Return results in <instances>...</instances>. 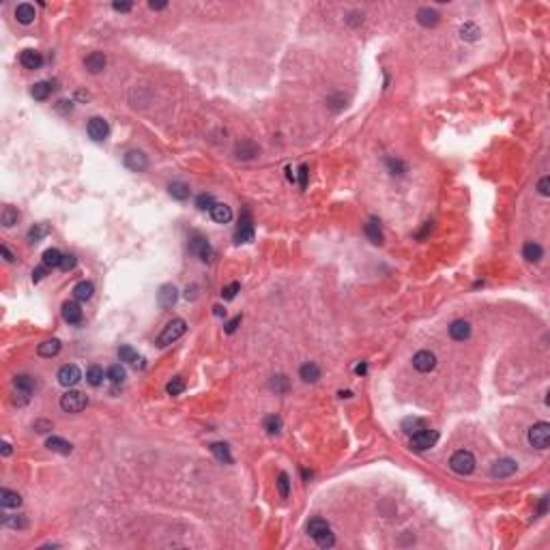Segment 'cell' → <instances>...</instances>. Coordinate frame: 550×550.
<instances>
[{"label":"cell","instance_id":"22","mask_svg":"<svg viewBox=\"0 0 550 550\" xmlns=\"http://www.w3.org/2000/svg\"><path fill=\"white\" fill-rule=\"evenodd\" d=\"M37 352H39V357H56L58 352H60V340H45V342H41V344L37 346Z\"/></svg>","mask_w":550,"mask_h":550},{"label":"cell","instance_id":"26","mask_svg":"<svg viewBox=\"0 0 550 550\" xmlns=\"http://www.w3.org/2000/svg\"><path fill=\"white\" fill-rule=\"evenodd\" d=\"M234 238H236V243H250L254 241V228L250 222H241V226L236 228V232H234Z\"/></svg>","mask_w":550,"mask_h":550},{"label":"cell","instance_id":"54","mask_svg":"<svg viewBox=\"0 0 550 550\" xmlns=\"http://www.w3.org/2000/svg\"><path fill=\"white\" fill-rule=\"evenodd\" d=\"M299 183H301V187H305L307 185V165L305 163H301V168H299Z\"/></svg>","mask_w":550,"mask_h":550},{"label":"cell","instance_id":"39","mask_svg":"<svg viewBox=\"0 0 550 550\" xmlns=\"http://www.w3.org/2000/svg\"><path fill=\"white\" fill-rule=\"evenodd\" d=\"M118 357H121V361L133 363V366L138 368V361H140V357H138V352L133 350L131 346H121V348H118Z\"/></svg>","mask_w":550,"mask_h":550},{"label":"cell","instance_id":"52","mask_svg":"<svg viewBox=\"0 0 550 550\" xmlns=\"http://www.w3.org/2000/svg\"><path fill=\"white\" fill-rule=\"evenodd\" d=\"M238 325H241V316H234V318L230 320V323L226 325V333H234Z\"/></svg>","mask_w":550,"mask_h":550},{"label":"cell","instance_id":"13","mask_svg":"<svg viewBox=\"0 0 550 550\" xmlns=\"http://www.w3.org/2000/svg\"><path fill=\"white\" fill-rule=\"evenodd\" d=\"M19 63H22L24 69H39L43 65V56L35 50H24L22 54H19Z\"/></svg>","mask_w":550,"mask_h":550},{"label":"cell","instance_id":"53","mask_svg":"<svg viewBox=\"0 0 550 550\" xmlns=\"http://www.w3.org/2000/svg\"><path fill=\"white\" fill-rule=\"evenodd\" d=\"M131 7H133L131 3H114V5H112L114 11H121V13H127V11H131Z\"/></svg>","mask_w":550,"mask_h":550},{"label":"cell","instance_id":"25","mask_svg":"<svg viewBox=\"0 0 550 550\" xmlns=\"http://www.w3.org/2000/svg\"><path fill=\"white\" fill-rule=\"evenodd\" d=\"M0 505L3 507H19L22 505V496L13 490H9V488H3V490H0Z\"/></svg>","mask_w":550,"mask_h":550},{"label":"cell","instance_id":"12","mask_svg":"<svg viewBox=\"0 0 550 550\" xmlns=\"http://www.w3.org/2000/svg\"><path fill=\"white\" fill-rule=\"evenodd\" d=\"M449 336L453 340H458V342H464L466 338L471 336V325H469V320H453V323L449 325Z\"/></svg>","mask_w":550,"mask_h":550},{"label":"cell","instance_id":"49","mask_svg":"<svg viewBox=\"0 0 550 550\" xmlns=\"http://www.w3.org/2000/svg\"><path fill=\"white\" fill-rule=\"evenodd\" d=\"M387 165L391 168V174H402L404 172V163L398 159H387Z\"/></svg>","mask_w":550,"mask_h":550},{"label":"cell","instance_id":"29","mask_svg":"<svg viewBox=\"0 0 550 550\" xmlns=\"http://www.w3.org/2000/svg\"><path fill=\"white\" fill-rule=\"evenodd\" d=\"M366 234L370 236V241L372 243H382V230H380V222L378 220H374V217H372V220L366 224Z\"/></svg>","mask_w":550,"mask_h":550},{"label":"cell","instance_id":"40","mask_svg":"<svg viewBox=\"0 0 550 550\" xmlns=\"http://www.w3.org/2000/svg\"><path fill=\"white\" fill-rule=\"evenodd\" d=\"M86 380L90 382L92 387H99L101 382H103V370L99 366H90L88 372H86Z\"/></svg>","mask_w":550,"mask_h":550},{"label":"cell","instance_id":"11","mask_svg":"<svg viewBox=\"0 0 550 550\" xmlns=\"http://www.w3.org/2000/svg\"><path fill=\"white\" fill-rule=\"evenodd\" d=\"M176 297H179V295H176V288L172 284H163L159 288V293H157V301H159V305L163 309H170L176 303Z\"/></svg>","mask_w":550,"mask_h":550},{"label":"cell","instance_id":"46","mask_svg":"<svg viewBox=\"0 0 550 550\" xmlns=\"http://www.w3.org/2000/svg\"><path fill=\"white\" fill-rule=\"evenodd\" d=\"M277 488H279V494H282V499H286V496H288V490H290V480H288V475H286V473H279V475H277Z\"/></svg>","mask_w":550,"mask_h":550},{"label":"cell","instance_id":"36","mask_svg":"<svg viewBox=\"0 0 550 550\" xmlns=\"http://www.w3.org/2000/svg\"><path fill=\"white\" fill-rule=\"evenodd\" d=\"M423 428H425L423 419H419V417H406V419L402 421V430L406 432V434H411V437H413V434H417L419 430H423Z\"/></svg>","mask_w":550,"mask_h":550},{"label":"cell","instance_id":"48","mask_svg":"<svg viewBox=\"0 0 550 550\" xmlns=\"http://www.w3.org/2000/svg\"><path fill=\"white\" fill-rule=\"evenodd\" d=\"M314 542H316L320 548H331V546L336 544V537H333V533H331V531H327L325 535H320L318 539H314Z\"/></svg>","mask_w":550,"mask_h":550},{"label":"cell","instance_id":"4","mask_svg":"<svg viewBox=\"0 0 550 550\" xmlns=\"http://www.w3.org/2000/svg\"><path fill=\"white\" fill-rule=\"evenodd\" d=\"M86 404H88V398L82 391H76V389L67 391L65 396L60 398V409L65 413H80L86 409Z\"/></svg>","mask_w":550,"mask_h":550},{"label":"cell","instance_id":"8","mask_svg":"<svg viewBox=\"0 0 550 550\" xmlns=\"http://www.w3.org/2000/svg\"><path fill=\"white\" fill-rule=\"evenodd\" d=\"M434 366H437V357H434V352H430V350H419L417 355L413 357V368L417 372H423V374L434 370Z\"/></svg>","mask_w":550,"mask_h":550},{"label":"cell","instance_id":"6","mask_svg":"<svg viewBox=\"0 0 550 550\" xmlns=\"http://www.w3.org/2000/svg\"><path fill=\"white\" fill-rule=\"evenodd\" d=\"M80 378H82V372L76 363H67V366L58 370V382L63 387H74L76 382H80Z\"/></svg>","mask_w":550,"mask_h":550},{"label":"cell","instance_id":"33","mask_svg":"<svg viewBox=\"0 0 550 550\" xmlns=\"http://www.w3.org/2000/svg\"><path fill=\"white\" fill-rule=\"evenodd\" d=\"M0 222H3L5 228H11L19 222V211L15 209V206H5L3 209V215H0Z\"/></svg>","mask_w":550,"mask_h":550},{"label":"cell","instance_id":"7","mask_svg":"<svg viewBox=\"0 0 550 550\" xmlns=\"http://www.w3.org/2000/svg\"><path fill=\"white\" fill-rule=\"evenodd\" d=\"M86 131H88V136L95 140V142H101V140H106L108 138V133H110V127H108V123L99 118V116H92L88 121V125H86Z\"/></svg>","mask_w":550,"mask_h":550},{"label":"cell","instance_id":"27","mask_svg":"<svg viewBox=\"0 0 550 550\" xmlns=\"http://www.w3.org/2000/svg\"><path fill=\"white\" fill-rule=\"evenodd\" d=\"M211 451L215 453V458L224 462V464H232V456H230V447L226 443H213L211 445Z\"/></svg>","mask_w":550,"mask_h":550},{"label":"cell","instance_id":"35","mask_svg":"<svg viewBox=\"0 0 550 550\" xmlns=\"http://www.w3.org/2000/svg\"><path fill=\"white\" fill-rule=\"evenodd\" d=\"M106 376H108V380H110V382H114V385H121V382L127 378V372H125V368H123L121 363H116V366L108 368Z\"/></svg>","mask_w":550,"mask_h":550},{"label":"cell","instance_id":"1","mask_svg":"<svg viewBox=\"0 0 550 550\" xmlns=\"http://www.w3.org/2000/svg\"><path fill=\"white\" fill-rule=\"evenodd\" d=\"M185 331H187V323H185L183 318H172L168 325L163 327V331L159 333V338H157V344L159 346H168V344H172V342H176L179 340Z\"/></svg>","mask_w":550,"mask_h":550},{"label":"cell","instance_id":"14","mask_svg":"<svg viewBox=\"0 0 550 550\" xmlns=\"http://www.w3.org/2000/svg\"><path fill=\"white\" fill-rule=\"evenodd\" d=\"M192 252L198 254L202 262H209V260H211V256H213V250H211L209 241H206V238H202V236H196L194 241H192Z\"/></svg>","mask_w":550,"mask_h":550},{"label":"cell","instance_id":"15","mask_svg":"<svg viewBox=\"0 0 550 550\" xmlns=\"http://www.w3.org/2000/svg\"><path fill=\"white\" fill-rule=\"evenodd\" d=\"M84 67L90 71V74H99V71L106 69V56L103 52H92L84 58Z\"/></svg>","mask_w":550,"mask_h":550},{"label":"cell","instance_id":"51","mask_svg":"<svg viewBox=\"0 0 550 550\" xmlns=\"http://www.w3.org/2000/svg\"><path fill=\"white\" fill-rule=\"evenodd\" d=\"M74 267H76V256H65V258H63V265H60V269H63V271H71Z\"/></svg>","mask_w":550,"mask_h":550},{"label":"cell","instance_id":"18","mask_svg":"<svg viewBox=\"0 0 550 550\" xmlns=\"http://www.w3.org/2000/svg\"><path fill=\"white\" fill-rule=\"evenodd\" d=\"M299 376H301L303 382H316L320 378V368L316 366V363L307 361V363H303V366L299 368Z\"/></svg>","mask_w":550,"mask_h":550},{"label":"cell","instance_id":"10","mask_svg":"<svg viewBox=\"0 0 550 550\" xmlns=\"http://www.w3.org/2000/svg\"><path fill=\"white\" fill-rule=\"evenodd\" d=\"M516 469H518V464H516L514 460H510V458H501V460L492 462V466H490V475H492V477H510V475L516 473Z\"/></svg>","mask_w":550,"mask_h":550},{"label":"cell","instance_id":"32","mask_svg":"<svg viewBox=\"0 0 550 550\" xmlns=\"http://www.w3.org/2000/svg\"><path fill=\"white\" fill-rule=\"evenodd\" d=\"M52 88H54V86H52L50 82H37V84L30 88V95H33L37 101H45V99L50 97Z\"/></svg>","mask_w":550,"mask_h":550},{"label":"cell","instance_id":"20","mask_svg":"<svg viewBox=\"0 0 550 550\" xmlns=\"http://www.w3.org/2000/svg\"><path fill=\"white\" fill-rule=\"evenodd\" d=\"M417 22L421 26H425V28H432V26L439 24V13L434 11V9H430V7H423V9L417 11Z\"/></svg>","mask_w":550,"mask_h":550},{"label":"cell","instance_id":"59","mask_svg":"<svg viewBox=\"0 0 550 550\" xmlns=\"http://www.w3.org/2000/svg\"><path fill=\"white\" fill-rule=\"evenodd\" d=\"M3 456H11V445L3 443Z\"/></svg>","mask_w":550,"mask_h":550},{"label":"cell","instance_id":"45","mask_svg":"<svg viewBox=\"0 0 550 550\" xmlns=\"http://www.w3.org/2000/svg\"><path fill=\"white\" fill-rule=\"evenodd\" d=\"M165 391H168L170 396H179V393H183V391H185V382H183V378H172L168 385H165Z\"/></svg>","mask_w":550,"mask_h":550},{"label":"cell","instance_id":"5","mask_svg":"<svg viewBox=\"0 0 550 550\" xmlns=\"http://www.w3.org/2000/svg\"><path fill=\"white\" fill-rule=\"evenodd\" d=\"M439 441V432L437 430H428V428H423L419 430L417 434H413L411 437V447L415 451H425V449H430L434 447Z\"/></svg>","mask_w":550,"mask_h":550},{"label":"cell","instance_id":"55","mask_svg":"<svg viewBox=\"0 0 550 550\" xmlns=\"http://www.w3.org/2000/svg\"><path fill=\"white\" fill-rule=\"evenodd\" d=\"M45 271H47V267H45V265H41V267H37V269H35V271H33V282H39V279H41V277H43V275H45Z\"/></svg>","mask_w":550,"mask_h":550},{"label":"cell","instance_id":"47","mask_svg":"<svg viewBox=\"0 0 550 550\" xmlns=\"http://www.w3.org/2000/svg\"><path fill=\"white\" fill-rule=\"evenodd\" d=\"M238 290H241V284H238V282H232L230 286H226V288L222 290V297H224L226 301H232V299L236 297Z\"/></svg>","mask_w":550,"mask_h":550},{"label":"cell","instance_id":"17","mask_svg":"<svg viewBox=\"0 0 550 550\" xmlns=\"http://www.w3.org/2000/svg\"><path fill=\"white\" fill-rule=\"evenodd\" d=\"M35 17H37V11H35L33 5L22 3V5L15 7V19H17L19 24H33Z\"/></svg>","mask_w":550,"mask_h":550},{"label":"cell","instance_id":"50","mask_svg":"<svg viewBox=\"0 0 550 550\" xmlns=\"http://www.w3.org/2000/svg\"><path fill=\"white\" fill-rule=\"evenodd\" d=\"M548 187H550V179H548V176H542V181L537 183V192L542 194V196H548V194H550Z\"/></svg>","mask_w":550,"mask_h":550},{"label":"cell","instance_id":"41","mask_svg":"<svg viewBox=\"0 0 550 550\" xmlns=\"http://www.w3.org/2000/svg\"><path fill=\"white\" fill-rule=\"evenodd\" d=\"M196 206H198L200 211H211L215 206V198L211 194H200L198 198H196Z\"/></svg>","mask_w":550,"mask_h":550},{"label":"cell","instance_id":"34","mask_svg":"<svg viewBox=\"0 0 550 550\" xmlns=\"http://www.w3.org/2000/svg\"><path fill=\"white\" fill-rule=\"evenodd\" d=\"M13 385H15L17 391H22V393H26V396H30V393H33V389H35V380L30 378L28 374H19V376H15Z\"/></svg>","mask_w":550,"mask_h":550},{"label":"cell","instance_id":"16","mask_svg":"<svg viewBox=\"0 0 550 550\" xmlns=\"http://www.w3.org/2000/svg\"><path fill=\"white\" fill-rule=\"evenodd\" d=\"M63 318L69 325H78L82 320V307L76 301H67V303H63Z\"/></svg>","mask_w":550,"mask_h":550},{"label":"cell","instance_id":"57","mask_svg":"<svg viewBox=\"0 0 550 550\" xmlns=\"http://www.w3.org/2000/svg\"><path fill=\"white\" fill-rule=\"evenodd\" d=\"M0 252H3V256H5V260H7V262H13V260H15V258H13V254L9 252V247H7V245H3V247H0Z\"/></svg>","mask_w":550,"mask_h":550},{"label":"cell","instance_id":"28","mask_svg":"<svg viewBox=\"0 0 550 550\" xmlns=\"http://www.w3.org/2000/svg\"><path fill=\"white\" fill-rule=\"evenodd\" d=\"M92 293H95V286H92L90 282H78L76 284V288H74V297L78 299V301H88L90 297H92Z\"/></svg>","mask_w":550,"mask_h":550},{"label":"cell","instance_id":"23","mask_svg":"<svg viewBox=\"0 0 550 550\" xmlns=\"http://www.w3.org/2000/svg\"><path fill=\"white\" fill-rule=\"evenodd\" d=\"M327 531H331L327 520H323V518H314V520H309L307 522V535L312 537V539H318L320 535H325Z\"/></svg>","mask_w":550,"mask_h":550},{"label":"cell","instance_id":"38","mask_svg":"<svg viewBox=\"0 0 550 550\" xmlns=\"http://www.w3.org/2000/svg\"><path fill=\"white\" fill-rule=\"evenodd\" d=\"M47 232H50V226H47V224H35V226L28 230V241H30V243H39Z\"/></svg>","mask_w":550,"mask_h":550},{"label":"cell","instance_id":"60","mask_svg":"<svg viewBox=\"0 0 550 550\" xmlns=\"http://www.w3.org/2000/svg\"><path fill=\"white\" fill-rule=\"evenodd\" d=\"M366 370H368V368H366V363H359V366L355 368L357 374H366Z\"/></svg>","mask_w":550,"mask_h":550},{"label":"cell","instance_id":"56","mask_svg":"<svg viewBox=\"0 0 550 550\" xmlns=\"http://www.w3.org/2000/svg\"><path fill=\"white\" fill-rule=\"evenodd\" d=\"M35 428H37V432H47V430H52V423L50 421H35Z\"/></svg>","mask_w":550,"mask_h":550},{"label":"cell","instance_id":"2","mask_svg":"<svg viewBox=\"0 0 550 550\" xmlns=\"http://www.w3.org/2000/svg\"><path fill=\"white\" fill-rule=\"evenodd\" d=\"M449 469L458 475H471L475 471V456L466 449L456 451L449 458Z\"/></svg>","mask_w":550,"mask_h":550},{"label":"cell","instance_id":"44","mask_svg":"<svg viewBox=\"0 0 550 550\" xmlns=\"http://www.w3.org/2000/svg\"><path fill=\"white\" fill-rule=\"evenodd\" d=\"M3 524L7 527H13V529H26V518L24 516H5L3 518Z\"/></svg>","mask_w":550,"mask_h":550},{"label":"cell","instance_id":"21","mask_svg":"<svg viewBox=\"0 0 550 550\" xmlns=\"http://www.w3.org/2000/svg\"><path fill=\"white\" fill-rule=\"evenodd\" d=\"M522 256L527 258L529 262H539V260H542V256H544V250H542V245H539V243L529 241L522 247Z\"/></svg>","mask_w":550,"mask_h":550},{"label":"cell","instance_id":"37","mask_svg":"<svg viewBox=\"0 0 550 550\" xmlns=\"http://www.w3.org/2000/svg\"><path fill=\"white\" fill-rule=\"evenodd\" d=\"M168 192H170V196L172 198H176V200H187L189 198V187L185 183H170V187H168Z\"/></svg>","mask_w":550,"mask_h":550},{"label":"cell","instance_id":"43","mask_svg":"<svg viewBox=\"0 0 550 550\" xmlns=\"http://www.w3.org/2000/svg\"><path fill=\"white\" fill-rule=\"evenodd\" d=\"M265 430H267L269 434H277L279 430H282V419L275 417V415L267 417V419H265Z\"/></svg>","mask_w":550,"mask_h":550},{"label":"cell","instance_id":"58","mask_svg":"<svg viewBox=\"0 0 550 550\" xmlns=\"http://www.w3.org/2000/svg\"><path fill=\"white\" fill-rule=\"evenodd\" d=\"M149 7L153 9V11H161V9L168 7V3H155V0H153V3H149Z\"/></svg>","mask_w":550,"mask_h":550},{"label":"cell","instance_id":"42","mask_svg":"<svg viewBox=\"0 0 550 550\" xmlns=\"http://www.w3.org/2000/svg\"><path fill=\"white\" fill-rule=\"evenodd\" d=\"M477 35H480V28H477L473 22H466V24L460 28V37L466 39V41H475Z\"/></svg>","mask_w":550,"mask_h":550},{"label":"cell","instance_id":"9","mask_svg":"<svg viewBox=\"0 0 550 550\" xmlns=\"http://www.w3.org/2000/svg\"><path fill=\"white\" fill-rule=\"evenodd\" d=\"M125 165L131 172H144L149 168V159L142 151H127L125 153Z\"/></svg>","mask_w":550,"mask_h":550},{"label":"cell","instance_id":"19","mask_svg":"<svg viewBox=\"0 0 550 550\" xmlns=\"http://www.w3.org/2000/svg\"><path fill=\"white\" fill-rule=\"evenodd\" d=\"M211 217H213V222H217V224H228L232 220V211H230V206L228 204L215 202V206L211 209Z\"/></svg>","mask_w":550,"mask_h":550},{"label":"cell","instance_id":"31","mask_svg":"<svg viewBox=\"0 0 550 550\" xmlns=\"http://www.w3.org/2000/svg\"><path fill=\"white\" fill-rule=\"evenodd\" d=\"M254 155H258V147L254 142H241V144H236V157L238 159H252Z\"/></svg>","mask_w":550,"mask_h":550},{"label":"cell","instance_id":"3","mask_svg":"<svg viewBox=\"0 0 550 550\" xmlns=\"http://www.w3.org/2000/svg\"><path fill=\"white\" fill-rule=\"evenodd\" d=\"M529 443L537 449H546L550 445V423L539 421L529 428Z\"/></svg>","mask_w":550,"mask_h":550},{"label":"cell","instance_id":"30","mask_svg":"<svg viewBox=\"0 0 550 550\" xmlns=\"http://www.w3.org/2000/svg\"><path fill=\"white\" fill-rule=\"evenodd\" d=\"M63 258H65V256L60 254L56 247H50V250L43 252V265H45L47 269H50V267H52V269H54V267H60V265H63Z\"/></svg>","mask_w":550,"mask_h":550},{"label":"cell","instance_id":"24","mask_svg":"<svg viewBox=\"0 0 550 550\" xmlns=\"http://www.w3.org/2000/svg\"><path fill=\"white\" fill-rule=\"evenodd\" d=\"M45 447L52 449V451H58V453H71L74 445L67 443L65 439H60V437H50V439L45 441Z\"/></svg>","mask_w":550,"mask_h":550},{"label":"cell","instance_id":"61","mask_svg":"<svg viewBox=\"0 0 550 550\" xmlns=\"http://www.w3.org/2000/svg\"><path fill=\"white\" fill-rule=\"evenodd\" d=\"M213 309H215V314H217V316H224V314H226V309H224V307H220V305H215Z\"/></svg>","mask_w":550,"mask_h":550}]
</instances>
